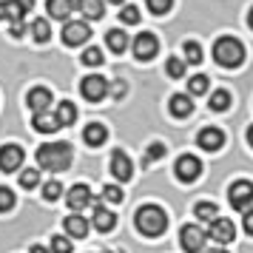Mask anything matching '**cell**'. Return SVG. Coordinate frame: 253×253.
I'll list each match as a JSON object with an SVG mask.
<instances>
[{
  "label": "cell",
  "instance_id": "6da1fadb",
  "mask_svg": "<svg viewBox=\"0 0 253 253\" xmlns=\"http://www.w3.org/2000/svg\"><path fill=\"white\" fill-rule=\"evenodd\" d=\"M71 157H74V151H71L69 142H46L37 148V165L51 173L66 171L71 165Z\"/></svg>",
  "mask_w": 253,
  "mask_h": 253
},
{
  "label": "cell",
  "instance_id": "7a4b0ae2",
  "mask_svg": "<svg viewBox=\"0 0 253 253\" xmlns=\"http://www.w3.org/2000/svg\"><path fill=\"white\" fill-rule=\"evenodd\" d=\"M134 225H137V230L142 236L157 239V236H162L165 228H168V216H165V211L157 208V205H142L137 213H134Z\"/></svg>",
  "mask_w": 253,
  "mask_h": 253
},
{
  "label": "cell",
  "instance_id": "3957f363",
  "mask_svg": "<svg viewBox=\"0 0 253 253\" xmlns=\"http://www.w3.org/2000/svg\"><path fill=\"white\" fill-rule=\"evenodd\" d=\"M213 60H216L222 69H236V66H242V60H245L242 40H236V37H219L216 43H213Z\"/></svg>",
  "mask_w": 253,
  "mask_h": 253
},
{
  "label": "cell",
  "instance_id": "277c9868",
  "mask_svg": "<svg viewBox=\"0 0 253 253\" xmlns=\"http://www.w3.org/2000/svg\"><path fill=\"white\" fill-rule=\"evenodd\" d=\"M228 199H230V205L236 208V211H248V208L253 205V185L248 182V179L233 182L230 191H228Z\"/></svg>",
  "mask_w": 253,
  "mask_h": 253
},
{
  "label": "cell",
  "instance_id": "5b68a950",
  "mask_svg": "<svg viewBox=\"0 0 253 253\" xmlns=\"http://www.w3.org/2000/svg\"><path fill=\"white\" fill-rule=\"evenodd\" d=\"M88 37H91V26L85 20H71V23L63 26V43L66 46H83Z\"/></svg>",
  "mask_w": 253,
  "mask_h": 253
},
{
  "label": "cell",
  "instance_id": "8992f818",
  "mask_svg": "<svg viewBox=\"0 0 253 253\" xmlns=\"http://www.w3.org/2000/svg\"><path fill=\"white\" fill-rule=\"evenodd\" d=\"M176 179H182V182H194L199 179V173H202V162L196 160L194 154H182L179 160H176Z\"/></svg>",
  "mask_w": 253,
  "mask_h": 253
},
{
  "label": "cell",
  "instance_id": "52a82bcc",
  "mask_svg": "<svg viewBox=\"0 0 253 253\" xmlns=\"http://www.w3.org/2000/svg\"><path fill=\"white\" fill-rule=\"evenodd\" d=\"M80 91L88 103H100L105 94H108V83H105V77H100V74H88V77L83 80Z\"/></svg>",
  "mask_w": 253,
  "mask_h": 253
},
{
  "label": "cell",
  "instance_id": "ba28073f",
  "mask_svg": "<svg viewBox=\"0 0 253 253\" xmlns=\"http://www.w3.org/2000/svg\"><path fill=\"white\" fill-rule=\"evenodd\" d=\"M205 230L199 228V225H185L179 230V245H182L188 253H199L202 251V245H205Z\"/></svg>",
  "mask_w": 253,
  "mask_h": 253
},
{
  "label": "cell",
  "instance_id": "9c48e42d",
  "mask_svg": "<svg viewBox=\"0 0 253 253\" xmlns=\"http://www.w3.org/2000/svg\"><path fill=\"white\" fill-rule=\"evenodd\" d=\"M157 51H160V40L151 35V32H139V35L134 37V57L137 60L157 57Z\"/></svg>",
  "mask_w": 253,
  "mask_h": 253
},
{
  "label": "cell",
  "instance_id": "30bf717a",
  "mask_svg": "<svg viewBox=\"0 0 253 253\" xmlns=\"http://www.w3.org/2000/svg\"><path fill=\"white\" fill-rule=\"evenodd\" d=\"M211 228L205 230V233H211V239L219 242V245H228V242H233V236H236V230H233V222L230 219H222L216 216L213 222H208Z\"/></svg>",
  "mask_w": 253,
  "mask_h": 253
},
{
  "label": "cell",
  "instance_id": "8fae6325",
  "mask_svg": "<svg viewBox=\"0 0 253 253\" xmlns=\"http://www.w3.org/2000/svg\"><path fill=\"white\" fill-rule=\"evenodd\" d=\"M66 202H69L71 213H80L83 208L91 205V188L88 185H71L69 196H66Z\"/></svg>",
  "mask_w": 253,
  "mask_h": 253
},
{
  "label": "cell",
  "instance_id": "7c38bea8",
  "mask_svg": "<svg viewBox=\"0 0 253 253\" xmlns=\"http://www.w3.org/2000/svg\"><path fill=\"white\" fill-rule=\"evenodd\" d=\"M20 162H23V148L20 145H3L0 148V171L12 173L20 168Z\"/></svg>",
  "mask_w": 253,
  "mask_h": 253
},
{
  "label": "cell",
  "instance_id": "4fadbf2b",
  "mask_svg": "<svg viewBox=\"0 0 253 253\" xmlns=\"http://www.w3.org/2000/svg\"><path fill=\"white\" fill-rule=\"evenodd\" d=\"M196 145L202 151H219L225 145V134H222L219 128H202L199 137H196Z\"/></svg>",
  "mask_w": 253,
  "mask_h": 253
},
{
  "label": "cell",
  "instance_id": "5bb4252c",
  "mask_svg": "<svg viewBox=\"0 0 253 253\" xmlns=\"http://www.w3.org/2000/svg\"><path fill=\"white\" fill-rule=\"evenodd\" d=\"M111 173H114L120 182H128V179H131L134 165L128 160V154H123V151H114V154H111Z\"/></svg>",
  "mask_w": 253,
  "mask_h": 253
},
{
  "label": "cell",
  "instance_id": "9a60e30c",
  "mask_svg": "<svg viewBox=\"0 0 253 253\" xmlns=\"http://www.w3.org/2000/svg\"><path fill=\"white\" fill-rule=\"evenodd\" d=\"M26 103H29V108L32 111H46L48 105H51V91L48 88H43V85H37V88H32L29 91V97H26Z\"/></svg>",
  "mask_w": 253,
  "mask_h": 253
},
{
  "label": "cell",
  "instance_id": "2e32d148",
  "mask_svg": "<svg viewBox=\"0 0 253 253\" xmlns=\"http://www.w3.org/2000/svg\"><path fill=\"white\" fill-rule=\"evenodd\" d=\"M63 228H66V233H69V236H74V239H85V236H88V222H85L80 213H71V216H66Z\"/></svg>",
  "mask_w": 253,
  "mask_h": 253
},
{
  "label": "cell",
  "instance_id": "e0dca14e",
  "mask_svg": "<svg viewBox=\"0 0 253 253\" xmlns=\"http://www.w3.org/2000/svg\"><path fill=\"white\" fill-rule=\"evenodd\" d=\"M168 108H171V114L173 117H191L194 114V100L188 97V94H173L171 97V103H168Z\"/></svg>",
  "mask_w": 253,
  "mask_h": 253
},
{
  "label": "cell",
  "instance_id": "ac0fdd59",
  "mask_svg": "<svg viewBox=\"0 0 253 253\" xmlns=\"http://www.w3.org/2000/svg\"><path fill=\"white\" fill-rule=\"evenodd\" d=\"M114 222H117V216L111 213V211H108V208H103V205H97V208H94L91 225H94L97 230H100V233H108V230L114 228Z\"/></svg>",
  "mask_w": 253,
  "mask_h": 253
},
{
  "label": "cell",
  "instance_id": "d6986e66",
  "mask_svg": "<svg viewBox=\"0 0 253 253\" xmlns=\"http://www.w3.org/2000/svg\"><path fill=\"white\" fill-rule=\"evenodd\" d=\"M32 126H35V131H40V134H54L60 128L57 117L48 114V111H37L35 117H32Z\"/></svg>",
  "mask_w": 253,
  "mask_h": 253
},
{
  "label": "cell",
  "instance_id": "ffe728a7",
  "mask_svg": "<svg viewBox=\"0 0 253 253\" xmlns=\"http://www.w3.org/2000/svg\"><path fill=\"white\" fill-rule=\"evenodd\" d=\"M77 9L85 20H100L105 14V0H77Z\"/></svg>",
  "mask_w": 253,
  "mask_h": 253
},
{
  "label": "cell",
  "instance_id": "44dd1931",
  "mask_svg": "<svg viewBox=\"0 0 253 253\" xmlns=\"http://www.w3.org/2000/svg\"><path fill=\"white\" fill-rule=\"evenodd\" d=\"M105 137H108V131H105V126H100V123H91V126H85V131H83L85 145H91V148H100L105 142Z\"/></svg>",
  "mask_w": 253,
  "mask_h": 253
},
{
  "label": "cell",
  "instance_id": "7402d4cb",
  "mask_svg": "<svg viewBox=\"0 0 253 253\" xmlns=\"http://www.w3.org/2000/svg\"><path fill=\"white\" fill-rule=\"evenodd\" d=\"M74 9V0H46V12L54 20H66Z\"/></svg>",
  "mask_w": 253,
  "mask_h": 253
},
{
  "label": "cell",
  "instance_id": "603a6c76",
  "mask_svg": "<svg viewBox=\"0 0 253 253\" xmlns=\"http://www.w3.org/2000/svg\"><path fill=\"white\" fill-rule=\"evenodd\" d=\"M54 117H57L60 128L74 126V120H77V105H74V103H69V100H63V103L57 105V111H54Z\"/></svg>",
  "mask_w": 253,
  "mask_h": 253
},
{
  "label": "cell",
  "instance_id": "cb8c5ba5",
  "mask_svg": "<svg viewBox=\"0 0 253 253\" xmlns=\"http://www.w3.org/2000/svg\"><path fill=\"white\" fill-rule=\"evenodd\" d=\"M105 43H108V48H111L114 54H123L128 48V35L123 29H111V32L105 35Z\"/></svg>",
  "mask_w": 253,
  "mask_h": 253
},
{
  "label": "cell",
  "instance_id": "d4e9b609",
  "mask_svg": "<svg viewBox=\"0 0 253 253\" xmlns=\"http://www.w3.org/2000/svg\"><path fill=\"white\" fill-rule=\"evenodd\" d=\"M35 0H9V23L12 20H23L26 12H32Z\"/></svg>",
  "mask_w": 253,
  "mask_h": 253
},
{
  "label": "cell",
  "instance_id": "484cf974",
  "mask_svg": "<svg viewBox=\"0 0 253 253\" xmlns=\"http://www.w3.org/2000/svg\"><path fill=\"white\" fill-rule=\"evenodd\" d=\"M194 213H196V219H199V222H213V219L219 216V208L213 205V202H196Z\"/></svg>",
  "mask_w": 253,
  "mask_h": 253
},
{
  "label": "cell",
  "instance_id": "4316f807",
  "mask_svg": "<svg viewBox=\"0 0 253 253\" xmlns=\"http://www.w3.org/2000/svg\"><path fill=\"white\" fill-rule=\"evenodd\" d=\"M32 35H35L37 43H46L48 37H51V26H48L46 17H37L35 23H32Z\"/></svg>",
  "mask_w": 253,
  "mask_h": 253
},
{
  "label": "cell",
  "instance_id": "83f0119b",
  "mask_svg": "<svg viewBox=\"0 0 253 253\" xmlns=\"http://www.w3.org/2000/svg\"><path fill=\"white\" fill-rule=\"evenodd\" d=\"M228 105H230V94L225 88L211 94V111H228Z\"/></svg>",
  "mask_w": 253,
  "mask_h": 253
},
{
  "label": "cell",
  "instance_id": "f1b7e54d",
  "mask_svg": "<svg viewBox=\"0 0 253 253\" xmlns=\"http://www.w3.org/2000/svg\"><path fill=\"white\" fill-rule=\"evenodd\" d=\"M182 48H185V60H188L191 66H199V63H202V46H199V43L191 40V43H185Z\"/></svg>",
  "mask_w": 253,
  "mask_h": 253
},
{
  "label": "cell",
  "instance_id": "f546056e",
  "mask_svg": "<svg viewBox=\"0 0 253 253\" xmlns=\"http://www.w3.org/2000/svg\"><path fill=\"white\" fill-rule=\"evenodd\" d=\"M20 185H23L26 191L37 188V185H40V171H37V168H29V171H23V173H20Z\"/></svg>",
  "mask_w": 253,
  "mask_h": 253
},
{
  "label": "cell",
  "instance_id": "4dcf8cb0",
  "mask_svg": "<svg viewBox=\"0 0 253 253\" xmlns=\"http://www.w3.org/2000/svg\"><path fill=\"white\" fill-rule=\"evenodd\" d=\"M60 196H63V185L60 182L51 179V182L43 185V199H46V202H54V199H60Z\"/></svg>",
  "mask_w": 253,
  "mask_h": 253
},
{
  "label": "cell",
  "instance_id": "1f68e13d",
  "mask_svg": "<svg viewBox=\"0 0 253 253\" xmlns=\"http://www.w3.org/2000/svg\"><path fill=\"white\" fill-rule=\"evenodd\" d=\"M205 91H208V77L205 74L191 77V83H188V94H205Z\"/></svg>",
  "mask_w": 253,
  "mask_h": 253
},
{
  "label": "cell",
  "instance_id": "d6a6232c",
  "mask_svg": "<svg viewBox=\"0 0 253 253\" xmlns=\"http://www.w3.org/2000/svg\"><path fill=\"white\" fill-rule=\"evenodd\" d=\"M148 3V12L151 14H168L173 6V0H145Z\"/></svg>",
  "mask_w": 253,
  "mask_h": 253
},
{
  "label": "cell",
  "instance_id": "836d02e7",
  "mask_svg": "<svg viewBox=\"0 0 253 253\" xmlns=\"http://www.w3.org/2000/svg\"><path fill=\"white\" fill-rule=\"evenodd\" d=\"M120 20L128 23V26H134L139 20V9L137 6H123V9H120Z\"/></svg>",
  "mask_w": 253,
  "mask_h": 253
},
{
  "label": "cell",
  "instance_id": "e575fe53",
  "mask_svg": "<svg viewBox=\"0 0 253 253\" xmlns=\"http://www.w3.org/2000/svg\"><path fill=\"white\" fill-rule=\"evenodd\" d=\"M160 157H165V145L162 142H154V145H148V154H145V165H151V162H157Z\"/></svg>",
  "mask_w": 253,
  "mask_h": 253
},
{
  "label": "cell",
  "instance_id": "d590c367",
  "mask_svg": "<svg viewBox=\"0 0 253 253\" xmlns=\"http://www.w3.org/2000/svg\"><path fill=\"white\" fill-rule=\"evenodd\" d=\"M83 63H85V66H100V63H103V51H100V48H85V51H83Z\"/></svg>",
  "mask_w": 253,
  "mask_h": 253
},
{
  "label": "cell",
  "instance_id": "8d00e7d4",
  "mask_svg": "<svg viewBox=\"0 0 253 253\" xmlns=\"http://www.w3.org/2000/svg\"><path fill=\"white\" fill-rule=\"evenodd\" d=\"M12 208H14V194L9 188H0V213H6Z\"/></svg>",
  "mask_w": 253,
  "mask_h": 253
},
{
  "label": "cell",
  "instance_id": "74e56055",
  "mask_svg": "<svg viewBox=\"0 0 253 253\" xmlns=\"http://www.w3.org/2000/svg\"><path fill=\"white\" fill-rule=\"evenodd\" d=\"M51 253H71V242L66 236H51Z\"/></svg>",
  "mask_w": 253,
  "mask_h": 253
},
{
  "label": "cell",
  "instance_id": "f35d334b",
  "mask_svg": "<svg viewBox=\"0 0 253 253\" xmlns=\"http://www.w3.org/2000/svg\"><path fill=\"white\" fill-rule=\"evenodd\" d=\"M165 71H168L171 77H182L185 74V63L182 60H176V57H171L168 63H165Z\"/></svg>",
  "mask_w": 253,
  "mask_h": 253
},
{
  "label": "cell",
  "instance_id": "ab89813d",
  "mask_svg": "<svg viewBox=\"0 0 253 253\" xmlns=\"http://www.w3.org/2000/svg\"><path fill=\"white\" fill-rule=\"evenodd\" d=\"M103 196L108 199V202H117V205H120V202H123V188H117V185H105Z\"/></svg>",
  "mask_w": 253,
  "mask_h": 253
},
{
  "label": "cell",
  "instance_id": "60d3db41",
  "mask_svg": "<svg viewBox=\"0 0 253 253\" xmlns=\"http://www.w3.org/2000/svg\"><path fill=\"white\" fill-rule=\"evenodd\" d=\"M242 213H245V230L253 236V205L248 208V211H242Z\"/></svg>",
  "mask_w": 253,
  "mask_h": 253
},
{
  "label": "cell",
  "instance_id": "b9f144b4",
  "mask_svg": "<svg viewBox=\"0 0 253 253\" xmlns=\"http://www.w3.org/2000/svg\"><path fill=\"white\" fill-rule=\"evenodd\" d=\"M23 32H26V29H23V20H12V35H14V37H23Z\"/></svg>",
  "mask_w": 253,
  "mask_h": 253
},
{
  "label": "cell",
  "instance_id": "7bdbcfd3",
  "mask_svg": "<svg viewBox=\"0 0 253 253\" xmlns=\"http://www.w3.org/2000/svg\"><path fill=\"white\" fill-rule=\"evenodd\" d=\"M123 94H126V83H123V80H117V83H114V97L120 100Z\"/></svg>",
  "mask_w": 253,
  "mask_h": 253
},
{
  "label": "cell",
  "instance_id": "ee69618b",
  "mask_svg": "<svg viewBox=\"0 0 253 253\" xmlns=\"http://www.w3.org/2000/svg\"><path fill=\"white\" fill-rule=\"evenodd\" d=\"M0 20H9V3L0 0Z\"/></svg>",
  "mask_w": 253,
  "mask_h": 253
},
{
  "label": "cell",
  "instance_id": "f6af8a7d",
  "mask_svg": "<svg viewBox=\"0 0 253 253\" xmlns=\"http://www.w3.org/2000/svg\"><path fill=\"white\" fill-rule=\"evenodd\" d=\"M32 253H48V251L43 248V245H35V248H32Z\"/></svg>",
  "mask_w": 253,
  "mask_h": 253
},
{
  "label": "cell",
  "instance_id": "bcb514c9",
  "mask_svg": "<svg viewBox=\"0 0 253 253\" xmlns=\"http://www.w3.org/2000/svg\"><path fill=\"white\" fill-rule=\"evenodd\" d=\"M205 253H228L225 248H211V251H205Z\"/></svg>",
  "mask_w": 253,
  "mask_h": 253
},
{
  "label": "cell",
  "instance_id": "7dc6e473",
  "mask_svg": "<svg viewBox=\"0 0 253 253\" xmlns=\"http://www.w3.org/2000/svg\"><path fill=\"white\" fill-rule=\"evenodd\" d=\"M248 142H251V148H253V126L248 128Z\"/></svg>",
  "mask_w": 253,
  "mask_h": 253
},
{
  "label": "cell",
  "instance_id": "c3c4849f",
  "mask_svg": "<svg viewBox=\"0 0 253 253\" xmlns=\"http://www.w3.org/2000/svg\"><path fill=\"white\" fill-rule=\"evenodd\" d=\"M248 26L253 29V9H251V14H248Z\"/></svg>",
  "mask_w": 253,
  "mask_h": 253
},
{
  "label": "cell",
  "instance_id": "681fc988",
  "mask_svg": "<svg viewBox=\"0 0 253 253\" xmlns=\"http://www.w3.org/2000/svg\"><path fill=\"white\" fill-rule=\"evenodd\" d=\"M108 3H123V0H108Z\"/></svg>",
  "mask_w": 253,
  "mask_h": 253
},
{
  "label": "cell",
  "instance_id": "f907efd6",
  "mask_svg": "<svg viewBox=\"0 0 253 253\" xmlns=\"http://www.w3.org/2000/svg\"><path fill=\"white\" fill-rule=\"evenodd\" d=\"M103 253H105V251H103Z\"/></svg>",
  "mask_w": 253,
  "mask_h": 253
}]
</instances>
